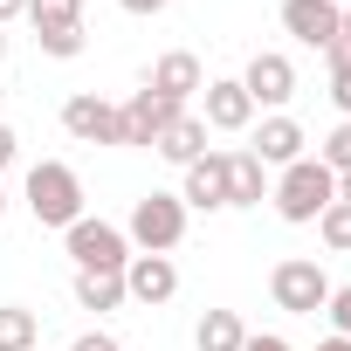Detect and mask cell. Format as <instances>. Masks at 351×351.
Here are the masks:
<instances>
[{
  "label": "cell",
  "mask_w": 351,
  "mask_h": 351,
  "mask_svg": "<svg viewBox=\"0 0 351 351\" xmlns=\"http://www.w3.org/2000/svg\"><path fill=\"white\" fill-rule=\"evenodd\" d=\"M62 241H69V262L76 269H90V276H124V262H131V241H124V228H110V221H76V228H62Z\"/></svg>",
  "instance_id": "obj_4"
},
{
  "label": "cell",
  "mask_w": 351,
  "mask_h": 351,
  "mask_svg": "<svg viewBox=\"0 0 351 351\" xmlns=\"http://www.w3.org/2000/svg\"><path fill=\"white\" fill-rule=\"evenodd\" d=\"M324 310H330L337 337H351V282H344V289H330V303H324Z\"/></svg>",
  "instance_id": "obj_25"
},
{
  "label": "cell",
  "mask_w": 351,
  "mask_h": 351,
  "mask_svg": "<svg viewBox=\"0 0 351 351\" xmlns=\"http://www.w3.org/2000/svg\"><path fill=\"white\" fill-rule=\"evenodd\" d=\"M337 49H351V8H337Z\"/></svg>",
  "instance_id": "obj_30"
},
{
  "label": "cell",
  "mask_w": 351,
  "mask_h": 351,
  "mask_svg": "<svg viewBox=\"0 0 351 351\" xmlns=\"http://www.w3.org/2000/svg\"><path fill=\"white\" fill-rule=\"evenodd\" d=\"M69 351H124V344H117V337H110V330H83V337H76V344H69Z\"/></svg>",
  "instance_id": "obj_26"
},
{
  "label": "cell",
  "mask_w": 351,
  "mask_h": 351,
  "mask_svg": "<svg viewBox=\"0 0 351 351\" xmlns=\"http://www.w3.org/2000/svg\"><path fill=\"white\" fill-rule=\"evenodd\" d=\"M76 303L97 310V317L117 310V303H124V276H90V269H76Z\"/></svg>",
  "instance_id": "obj_19"
},
{
  "label": "cell",
  "mask_w": 351,
  "mask_h": 351,
  "mask_svg": "<svg viewBox=\"0 0 351 351\" xmlns=\"http://www.w3.org/2000/svg\"><path fill=\"white\" fill-rule=\"evenodd\" d=\"M317 234H324V248H330V255H351V207H344V200H330V207L317 214Z\"/></svg>",
  "instance_id": "obj_21"
},
{
  "label": "cell",
  "mask_w": 351,
  "mask_h": 351,
  "mask_svg": "<svg viewBox=\"0 0 351 351\" xmlns=\"http://www.w3.org/2000/svg\"><path fill=\"white\" fill-rule=\"evenodd\" d=\"M193 344H200V351H241V344H248L241 310H207V317H200V330H193Z\"/></svg>",
  "instance_id": "obj_17"
},
{
  "label": "cell",
  "mask_w": 351,
  "mask_h": 351,
  "mask_svg": "<svg viewBox=\"0 0 351 351\" xmlns=\"http://www.w3.org/2000/svg\"><path fill=\"white\" fill-rule=\"evenodd\" d=\"M317 351H351V337H337V330H330V337H324Z\"/></svg>",
  "instance_id": "obj_32"
},
{
  "label": "cell",
  "mask_w": 351,
  "mask_h": 351,
  "mask_svg": "<svg viewBox=\"0 0 351 351\" xmlns=\"http://www.w3.org/2000/svg\"><path fill=\"white\" fill-rule=\"evenodd\" d=\"M28 214H35L42 228H76V221H83V180H76L62 158L28 165Z\"/></svg>",
  "instance_id": "obj_3"
},
{
  "label": "cell",
  "mask_w": 351,
  "mask_h": 351,
  "mask_svg": "<svg viewBox=\"0 0 351 351\" xmlns=\"http://www.w3.org/2000/svg\"><path fill=\"white\" fill-rule=\"evenodd\" d=\"M172 296H180V269H172V255H131V262H124V303L158 310V303H172Z\"/></svg>",
  "instance_id": "obj_9"
},
{
  "label": "cell",
  "mask_w": 351,
  "mask_h": 351,
  "mask_svg": "<svg viewBox=\"0 0 351 351\" xmlns=\"http://www.w3.org/2000/svg\"><path fill=\"white\" fill-rule=\"evenodd\" d=\"M124 241H131V255H172L186 241V200L180 193H145L124 221Z\"/></svg>",
  "instance_id": "obj_2"
},
{
  "label": "cell",
  "mask_w": 351,
  "mask_h": 351,
  "mask_svg": "<svg viewBox=\"0 0 351 351\" xmlns=\"http://www.w3.org/2000/svg\"><path fill=\"white\" fill-rule=\"evenodd\" d=\"M337 200H344V207H351V172H337Z\"/></svg>",
  "instance_id": "obj_33"
},
{
  "label": "cell",
  "mask_w": 351,
  "mask_h": 351,
  "mask_svg": "<svg viewBox=\"0 0 351 351\" xmlns=\"http://www.w3.org/2000/svg\"><path fill=\"white\" fill-rule=\"evenodd\" d=\"M0 62H8V28H0Z\"/></svg>",
  "instance_id": "obj_34"
},
{
  "label": "cell",
  "mask_w": 351,
  "mask_h": 351,
  "mask_svg": "<svg viewBox=\"0 0 351 351\" xmlns=\"http://www.w3.org/2000/svg\"><path fill=\"white\" fill-rule=\"evenodd\" d=\"M152 152H158V158H172V165H193V158L207 152V124H200L193 110H180V117L165 124V138H158Z\"/></svg>",
  "instance_id": "obj_16"
},
{
  "label": "cell",
  "mask_w": 351,
  "mask_h": 351,
  "mask_svg": "<svg viewBox=\"0 0 351 351\" xmlns=\"http://www.w3.org/2000/svg\"><path fill=\"white\" fill-rule=\"evenodd\" d=\"M269 296H276V310H289V317H317V310L330 303V276H324L317 262L289 255V262L269 269Z\"/></svg>",
  "instance_id": "obj_5"
},
{
  "label": "cell",
  "mask_w": 351,
  "mask_h": 351,
  "mask_svg": "<svg viewBox=\"0 0 351 351\" xmlns=\"http://www.w3.org/2000/svg\"><path fill=\"white\" fill-rule=\"evenodd\" d=\"M269 200V165L255 152H228V207H262Z\"/></svg>",
  "instance_id": "obj_15"
},
{
  "label": "cell",
  "mask_w": 351,
  "mask_h": 351,
  "mask_svg": "<svg viewBox=\"0 0 351 351\" xmlns=\"http://www.w3.org/2000/svg\"><path fill=\"white\" fill-rule=\"evenodd\" d=\"M21 14L35 28H83V0H28Z\"/></svg>",
  "instance_id": "obj_20"
},
{
  "label": "cell",
  "mask_w": 351,
  "mask_h": 351,
  "mask_svg": "<svg viewBox=\"0 0 351 351\" xmlns=\"http://www.w3.org/2000/svg\"><path fill=\"white\" fill-rule=\"evenodd\" d=\"M330 8H351V0H330Z\"/></svg>",
  "instance_id": "obj_36"
},
{
  "label": "cell",
  "mask_w": 351,
  "mask_h": 351,
  "mask_svg": "<svg viewBox=\"0 0 351 351\" xmlns=\"http://www.w3.org/2000/svg\"><path fill=\"white\" fill-rule=\"evenodd\" d=\"M180 200H186V214H193V207H200V214L228 207V152H200V158L186 165V186H180Z\"/></svg>",
  "instance_id": "obj_13"
},
{
  "label": "cell",
  "mask_w": 351,
  "mask_h": 351,
  "mask_svg": "<svg viewBox=\"0 0 351 351\" xmlns=\"http://www.w3.org/2000/svg\"><path fill=\"white\" fill-rule=\"evenodd\" d=\"M200 124H207V131H248V124H255V97L241 90V76H214V83H207Z\"/></svg>",
  "instance_id": "obj_12"
},
{
  "label": "cell",
  "mask_w": 351,
  "mask_h": 351,
  "mask_svg": "<svg viewBox=\"0 0 351 351\" xmlns=\"http://www.w3.org/2000/svg\"><path fill=\"white\" fill-rule=\"evenodd\" d=\"M172 117H180V104H165L158 90H131V97L117 104V131H124V145H145V152L165 138Z\"/></svg>",
  "instance_id": "obj_7"
},
{
  "label": "cell",
  "mask_w": 351,
  "mask_h": 351,
  "mask_svg": "<svg viewBox=\"0 0 351 351\" xmlns=\"http://www.w3.org/2000/svg\"><path fill=\"white\" fill-rule=\"evenodd\" d=\"M324 62H330V104L351 117V49H337V42H330V49H324Z\"/></svg>",
  "instance_id": "obj_22"
},
{
  "label": "cell",
  "mask_w": 351,
  "mask_h": 351,
  "mask_svg": "<svg viewBox=\"0 0 351 351\" xmlns=\"http://www.w3.org/2000/svg\"><path fill=\"white\" fill-rule=\"evenodd\" d=\"M145 90H158L165 104H180V110H186V97H200V90H207V69H200V56H193V49H165V56L152 62Z\"/></svg>",
  "instance_id": "obj_10"
},
{
  "label": "cell",
  "mask_w": 351,
  "mask_h": 351,
  "mask_svg": "<svg viewBox=\"0 0 351 351\" xmlns=\"http://www.w3.org/2000/svg\"><path fill=\"white\" fill-rule=\"evenodd\" d=\"M282 28L303 49H330L337 42V8H330V0H282Z\"/></svg>",
  "instance_id": "obj_14"
},
{
  "label": "cell",
  "mask_w": 351,
  "mask_h": 351,
  "mask_svg": "<svg viewBox=\"0 0 351 351\" xmlns=\"http://www.w3.org/2000/svg\"><path fill=\"white\" fill-rule=\"evenodd\" d=\"M35 42H42V56H56V62L83 56V28H35Z\"/></svg>",
  "instance_id": "obj_23"
},
{
  "label": "cell",
  "mask_w": 351,
  "mask_h": 351,
  "mask_svg": "<svg viewBox=\"0 0 351 351\" xmlns=\"http://www.w3.org/2000/svg\"><path fill=\"white\" fill-rule=\"evenodd\" d=\"M241 90L255 97V110H282V104L296 97V62H289L282 49H255L248 69H241Z\"/></svg>",
  "instance_id": "obj_6"
},
{
  "label": "cell",
  "mask_w": 351,
  "mask_h": 351,
  "mask_svg": "<svg viewBox=\"0 0 351 351\" xmlns=\"http://www.w3.org/2000/svg\"><path fill=\"white\" fill-rule=\"evenodd\" d=\"M14 152H21V138H14V124H0V172L14 165Z\"/></svg>",
  "instance_id": "obj_29"
},
{
  "label": "cell",
  "mask_w": 351,
  "mask_h": 351,
  "mask_svg": "<svg viewBox=\"0 0 351 351\" xmlns=\"http://www.w3.org/2000/svg\"><path fill=\"white\" fill-rule=\"evenodd\" d=\"M117 8H124V14H138V21H145V14H165V8H172V0H117Z\"/></svg>",
  "instance_id": "obj_28"
},
{
  "label": "cell",
  "mask_w": 351,
  "mask_h": 351,
  "mask_svg": "<svg viewBox=\"0 0 351 351\" xmlns=\"http://www.w3.org/2000/svg\"><path fill=\"white\" fill-rule=\"evenodd\" d=\"M303 145H310V138H303V124H296L289 110H269V117L255 124V145H248V152H255L269 172H282V165H296V158H303Z\"/></svg>",
  "instance_id": "obj_11"
},
{
  "label": "cell",
  "mask_w": 351,
  "mask_h": 351,
  "mask_svg": "<svg viewBox=\"0 0 351 351\" xmlns=\"http://www.w3.org/2000/svg\"><path fill=\"white\" fill-rule=\"evenodd\" d=\"M62 131H69L76 145H124V131H117V104H104L97 90H76V97L62 104Z\"/></svg>",
  "instance_id": "obj_8"
},
{
  "label": "cell",
  "mask_w": 351,
  "mask_h": 351,
  "mask_svg": "<svg viewBox=\"0 0 351 351\" xmlns=\"http://www.w3.org/2000/svg\"><path fill=\"white\" fill-rule=\"evenodd\" d=\"M0 214H8V186H0Z\"/></svg>",
  "instance_id": "obj_35"
},
{
  "label": "cell",
  "mask_w": 351,
  "mask_h": 351,
  "mask_svg": "<svg viewBox=\"0 0 351 351\" xmlns=\"http://www.w3.org/2000/svg\"><path fill=\"white\" fill-rule=\"evenodd\" d=\"M42 344V317L28 303H0V351H35Z\"/></svg>",
  "instance_id": "obj_18"
},
{
  "label": "cell",
  "mask_w": 351,
  "mask_h": 351,
  "mask_svg": "<svg viewBox=\"0 0 351 351\" xmlns=\"http://www.w3.org/2000/svg\"><path fill=\"white\" fill-rule=\"evenodd\" d=\"M21 8H28V0H0V28H8V21H21Z\"/></svg>",
  "instance_id": "obj_31"
},
{
  "label": "cell",
  "mask_w": 351,
  "mask_h": 351,
  "mask_svg": "<svg viewBox=\"0 0 351 351\" xmlns=\"http://www.w3.org/2000/svg\"><path fill=\"white\" fill-rule=\"evenodd\" d=\"M317 165H330V172H351V117H344V124H337V131L317 145Z\"/></svg>",
  "instance_id": "obj_24"
},
{
  "label": "cell",
  "mask_w": 351,
  "mask_h": 351,
  "mask_svg": "<svg viewBox=\"0 0 351 351\" xmlns=\"http://www.w3.org/2000/svg\"><path fill=\"white\" fill-rule=\"evenodd\" d=\"M269 200H276V214H282L289 228H310V221L337 200V172H330V165H317V158L303 152L296 165H282V180L269 186Z\"/></svg>",
  "instance_id": "obj_1"
},
{
  "label": "cell",
  "mask_w": 351,
  "mask_h": 351,
  "mask_svg": "<svg viewBox=\"0 0 351 351\" xmlns=\"http://www.w3.org/2000/svg\"><path fill=\"white\" fill-rule=\"evenodd\" d=\"M241 351H296V344H289V337H276V330H269V337H262V330H248V344H241Z\"/></svg>",
  "instance_id": "obj_27"
}]
</instances>
